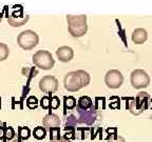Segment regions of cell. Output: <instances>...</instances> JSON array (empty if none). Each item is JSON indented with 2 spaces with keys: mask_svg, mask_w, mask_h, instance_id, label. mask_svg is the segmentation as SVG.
<instances>
[{
  "mask_svg": "<svg viewBox=\"0 0 152 142\" xmlns=\"http://www.w3.org/2000/svg\"><path fill=\"white\" fill-rule=\"evenodd\" d=\"M59 104H60V102H59V99L57 97H51V109H58L59 107Z\"/></svg>",
  "mask_w": 152,
  "mask_h": 142,
  "instance_id": "ffe728a7",
  "label": "cell"
},
{
  "mask_svg": "<svg viewBox=\"0 0 152 142\" xmlns=\"http://www.w3.org/2000/svg\"><path fill=\"white\" fill-rule=\"evenodd\" d=\"M56 55L58 57L59 61L61 62H69L73 59L74 57V51L72 47L70 46H60L58 50L56 51Z\"/></svg>",
  "mask_w": 152,
  "mask_h": 142,
  "instance_id": "9c48e42d",
  "label": "cell"
},
{
  "mask_svg": "<svg viewBox=\"0 0 152 142\" xmlns=\"http://www.w3.org/2000/svg\"><path fill=\"white\" fill-rule=\"evenodd\" d=\"M1 125V124H0ZM5 135V130H4V128L3 126H0V140H2L3 137Z\"/></svg>",
  "mask_w": 152,
  "mask_h": 142,
  "instance_id": "cb8c5ba5",
  "label": "cell"
},
{
  "mask_svg": "<svg viewBox=\"0 0 152 142\" xmlns=\"http://www.w3.org/2000/svg\"><path fill=\"white\" fill-rule=\"evenodd\" d=\"M39 88L43 93L47 94H54L58 90V80L54 76L48 75L45 76L40 81H39Z\"/></svg>",
  "mask_w": 152,
  "mask_h": 142,
  "instance_id": "ba28073f",
  "label": "cell"
},
{
  "mask_svg": "<svg viewBox=\"0 0 152 142\" xmlns=\"http://www.w3.org/2000/svg\"><path fill=\"white\" fill-rule=\"evenodd\" d=\"M130 82L136 90L146 88L150 84V76L144 70H134L130 75Z\"/></svg>",
  "mask_w": 152,
  "mask_h": 142,
  "instance_id": "8992f818",
  "label": "cell"
},
{
  "mask_svg": "<svg viewBox=\"0 0 152 142\" xmlns=\"http://www.w3.org/2000/svg\"><path fill=\"white\" fill-rule=\"evenodd\" d=\"M39 42V37L35 32L31 30H26L19 34L17 37V43L21 49L30 51L36 46Z\"/></svg>",
  "mask_w": 152,
  "mask_h": 142,
  "instance_id": "3957f363",
  "label": "cell"
},
{
  "mask_svg": "<svg viewBox=\"0 0 152 142\" xmlns=\"http://www.w3.org/2000/svg\"><path fill=\"white\" fill-rule=\"evenodd\" d=\"M15 133H14V130H13L11 126H9V128H7V132H5V137H7V139L11 140L13 137H14Z\"/></svg>",
  "mask_w": 152,
  "mask_h": 142,
  "instance_id": "44dd1931",
  "label": "cell"
},
{
  "mask_svg": "<svg viewBox=\"0 0 152 142\" xmlns=\"http://www.w3.org/2000/svg\"><path fill=\"white\" fill-rule=\"evenodd\" d=\"M150 96L145 92H142L136 96L132 101L129 103V111L133 115H140L144 111L148 109V104H149Z\"/></svg>",
  "mask_w": 152,
  "mask_h": 142,
  "instance_id": "5b68a950",
  "label": "cell"
},
{
  "mask_svg": "<svg viewBox=\"0 0 152 142\" xmlns=\"http://www.w3.org/2000/svg\"><path fill=\"white\" fill-rule=\"evenodd\" d=\"M11 142H23L22 141L20 138H17V139H15V140H13V141H11Z\"/></svg>",
  "mask_w": 152,
  "mask_h": 142,
  "instance_id": "d4e9b609",
  "label": "cell"
},
{
  "mask_svg": "<svg viewBox=\"0 0 152 142\" xmlns=\"http://www.w3.org/2000/svg\"><path fill=\"white\" fill-rule=\"evenodd\" d=\"M131 38H132V41L135 44H142L148 39V32L146 31L145 28H135L133 31Z\"/></svg>",
  "mask_w": 152,
  "mask_h": 142,
  "instance_id": "30bf717a",
  "label": "cell"
},
{
  "mask_svg": "<svg viewBox=\"0 0 152 142\" xmlns=\"http://www.w3.org/2000/svg\"><path fill=\"white\" fill-rule=\"evenodd\" d=\"M76 106V99L74 97H64V109H72Z\"/></svg>",
  "mask_w": 152,
  "mask_h": 142,
  "instance_id": "e0dca14e",
  "label": "cell"
},
{
  "mask_svg": "<svg viewBox=\"0 0 152 142\" xmlns=\"http://www.w3.org/2000/svg\"><path fill=\"white\" fill-rule=\"evenodd\" d=\"M30 136H31V130L28 128L20 126L18 128V138H20L21 140H28Z\"/></svg>",
  "mask_w": 152,
  "mask_h": 142,
  "instance_id": "9a60e30c",
  "label": "cell"
},
{
  "mask_svg": "<svg viewBox=\"0 0 152 142\" xmlns=\"http://www.w3.org/2000/svg\"><path fill=\"white\" fill-rule=\"evenodd\" d=\"M92 99L88 96H83L78 99V107L80 109H83V111L90 109L92 106Z\"/></svg>",
  "mask_w": 152,
  "mask_h": 142,
  "instance_id": "4fadbf2b",
  "label": "cell"
},
{
  "mask_svg": "<svg viewBox=\"0 0 152 142\" xmlns=\"http://www.w3.org/2000/svg\"><path fill=\"white\" fill-rule=\"evenodd\" d=\"M68 31L72 37L79 38L88 32V23L86 15H68Z\"/></svg>",
  "mask_w": 152,
  "mask_h": 142,
  "instance_id": "7a4b0ae2",
  "label": "cell"
},
{
  "mask_svg": "<svg viewBox=\"0 0 152 142\" xmlns=\"http://www.w3.org/2000/svg\"><path fill=\"white\" fill-rule=\"evenodd\" d=\"M104 83L109 88L116 90L119 88L124 83V76L118 70H110L104 76Z\"/></svg>",
  "mask_w": 152,
  "mask_h": 142,
  "instance_id": "52a82bcc",
  "label": "cell"
},
{
  "mask_svg": "<svg viewBox=\"0 0 152 142\" xmlns=\"http://www.w3.org/2000/svg\"><path fill=\"white\" fill-rule=\"evenodd\" d=\"M28 21V16H23L22 18H14L12 16H7V22L10 23V25L14 26V28H19L22 26Z\"/></svg>",
  "mask_w": 152,
  "mask_h": 142,
  "instance_id": "7c38bea8",
  "label": "cell"
},
{
  "mask_svg": "<svg viewBox=\"0 0 152 142\" xmlns=\"http://www.w3.org/2000/svg\"><path fill=\"white\" fill-rule=\"evenodd\" d=\"M26 106L28 109H34L38 106V99L35 97V96H31V97H28L26 99Z\"/></svg>",
  "mask_w": 152,
  "mask_h": 142,
  "instance_id": "ac0fdd59",
  "label": "cell"
},
{
  "mask_svg": "<svg viewBox=\"0 0 152 142\" xmlns=\"http://www.w3.org/2000/svg\"><path fill=\"white\" fill-rule=\"evenodd\" d=\"M33 136L37 140H43L47 136V130L43 126H37V128H34Z\"/></svg>",
  "mask_w": 152,
  "mask_h": 142,
  "instance_id": "5bb4252c",
  "label": "cell"
},
{
  "mask_svg": "<svg viewBox=\"0 0 152 142\" xmlns=\"http://www.w3.org/2000/svg\"><path fill=\"white\" fill-rule=\"evenodd\" d=\"M1 17H2V15L0 14V22H1Z\"/></svg>",
  "mask_w": 152,
  "mask_h": 142,
  "instance_id": "484cf974",
  "label": "cell"
},
{
  "mask_svg": "<svg viewBox=\"0 0 152 142\" xmlns=\"http://www.w3.org/2000/svg\"><path fill=\"white\" fill-rule=\"evenodd\" d=\"M40 105H41L42 109H51V97H49V96H45V97L41 98Z\"/></svg>",
  "mask_w": 152,
  "mask_h": 142,
  "instance_id": "d6986e66",
  "label": "cell"
},
{
  "mask_svg": "<svg viewBox=\"0 0 152 142\" xmlns=\"http://www.w3.org/2000/svg\"><path fill=\"white\" fill-rule=\"evenodd\" d=\"M90 75L83 70L70 72L64 76V85L68 92H77L90 84Z\"/></svg>",
  "mask_w": 152,
  "mask_h": 142,
  "instance_id": "6da1fadb",
  "label": "cell"
},
{
  "mask_svg": "<svg viewBox=\"0 0 152 142\" xmlns=\"http://www.w3.org/2000/svg\"><path fill=\"white\" fill-rule=\"evenodd\" d=\"M60 123H61L60 118L57 116L56 114H48L47 116H45V118L42 120L43 126L48 128L49 130L53 128H59Z\"/></svg>",
  "mask_w": 152,
  "mask_h": 142,
  "instance_id": "8fae6325",
  "label": "cell"
},
{
  "mask_svg": "<svg viewBox=\"0 0 152 142\" xmlns=\"http://www.w3.org/2000/svg\"><path fill=\"white\" fill-rule=\"evenodd\" d=\"M50 142H72V141L69 139H66V138H58V139L51 140Z\"/></svg>",
  "mask_w": 152,
  "mask_h": 142,
  "instance_id": "603a6c76",
  "label": "cell"
},
{
  "mask_svg": "<svg viewBox=\"0 0 152 142\" xmlns=\"http://www.w3.org/2000/svg\"><path fill=\"white\" fill-rule=\"evenodd\" d=\"M108 142H126V140H125L124 137H121V136H116L113 140H109Z\"/></svg>",
  "mask_w": 152,
  "mask_h": 142,
  "instance_id": "7402d4cb",
  "label": "cell"
},
{
  "mask_svg": "<svg viewBox=\"0 0 152 142\" xmlns=\"http://www.w3.org/2000/svg\"><path fill=\"white\" fill-rule=\"evenodd\" d=\"M10 55L9 46L4 43H0V61H4Z\"/></svg>",
  "mask_w": 152,
  "mask_h": 142,
  "instance_id": "2e32d148",
  "label": "cell"
},
{
  "mask_svg": "<svg viewBox=\"0 0 152 142\" xmlns=\"http://www.w3.org/2000/svg\"><path fill=\"white\" fill-rule=\"evenodd\" d=\"M33 63L37 66L38 69L48 71V70L53 69L55 62L52 55H51V53L49 51L40 50L37 51L33 55Z\"/></svg>",
  "mask_w": 152,
  "mask_h": 142,
  "instance_id": "277c9868",
  "label": "cell"
}]
</instances>
